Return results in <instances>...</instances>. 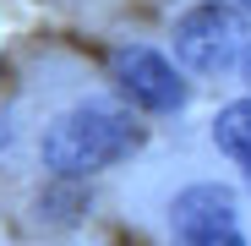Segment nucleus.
I'll list each match as a JSON object with an SVG mask.
<instances>
[{"mask_svg": "<svg viewBox=\"0 0 251 246\" xmlns=\"http://www.w3.org/2000/svg\"><path fill=\"white\" fill-rule=\"evenodd\" d=\"M142 142V126L126 109H109V104H82V109H66L55 126L44 132V164L55 181H82L104 170V164L126 159Z\"/></svg>", "mask_w": 251, "mask_h": 246, "instance_id": "1", "label": "nucleus"}, {"mask_svg": "<svg viewBox=\"0 0 251 246\" xmlns=\"http://www.w3.org/2000/svg\"><path fill=\"white\" fill-rule=\"evenodd\" d=\"M246 55V22L235 6L219 0H202V6L175 17V60L197 77H219L229 66H240Z\"/></svg>", "mask_w": 251, "mask_h": 246, "instance_id": "2", "label": "nucleus"}, {"mask_svg": "<svg viewBox=\"0 0 251 246\" xmlns=\"http://www.w3.org/2000/svg\"><path fill=\"white\" fill-rule=\"evenodd\" d=\"M115 88L131 99L137 109H148V115H175L180 104H186V77L164 60L158 50H148V44H126V50H115Z\"/></svg>", "mask_w": 251, "mask_h": 246, "instance_id": "3", "label": "nucleus"}, {"mask_svg": "<svg viewBox=\"0 0 251 246\" xmlns=\"http://www.w3.org/2000/svg\"><path fill=\"white\" fill-rule=\"evenodd\" d=\"M240 208H235V191L219 181H197L186 191H175L170 202V224L175 235H213V230H235Z\"/></svg>", "mask_w": 251, "mask_h": 246, "instance_id": "4", "label": "nucleus"}, {"mask_svg": "<svg viewBox=\"0 0 251 246\" xmlns=\"http://www.w3.org/2000/svg\"><path fill=\"white\" fill-rule=\"evenodd\" d=\"M213 142H219L235 164H251V93L235 99V104H224V109L213 115Z\"/></svg>", "mask_w": 251, "mask_h": 246, "instance_id": "5", "label": "nucleus"}, {"mask_svg": "<svg viewBox=\"0 0 251 246\" xmlns=\"http://www.w3.org/2000/svg\"><path fill=\"white\" fill-rule=\"evenodd\" d=\"M175 246H246L240 230H213V235H175Z\"/></svg>", "mask_w": 251, "mask_h": 246, "instance_id": "6", "label": "nucleus"}, {"mask_svg": "<svg viewBox=\"0 0 251 246\" xmlns=\"http://www.w3.org/2000/svg\"><path fill=\"white\" fill-rule=\"evenodd\" d=\"M11 142V120H6V109H0V148Z\"/></svg>", "mask_w": 251, "mask_h": 246, "instance_id": "7", "label": "nucleus"}, {"mask_svg": "<svg viewBox=\"0 0 251 246\" xmlns=\"http://www.w3.org/2000/svg\"><path fill=\"white\" fill-rule=\"evenodd\" d=\"M240 77L251 82V44H246V55H240Z\"/></svg>", "mask_w": 251, "mask_h": 246, "instance_id": "8", "label": "nucleus"}, {"mask_svg": "<svg viewBox=\"0 0 251 246\" xmlns=\"http://www.w3.org/2000/svg\"><path fill=\"white\" fill-rule=\"evenodd\" d=\"M240 175H246V186H251V164H240Z\"/></svg>", "mask_w": 251, "mask_h": 246, "instance_id": "9", "label": "nucleus"}, {"mask_svg": "<svg viewBox=\"0 0 251 246\" xmlns=\"http://www.w3.org/2000/svg\"><path fill=\"white\" fill-rule=\"evenodd\" d=\"M240 6H246V11H251V0H240Z\"/></svg>", "mask_w": 251, "mask_h": 246, "instance_id": "10", "label": "nucleus"}]
</instances>
